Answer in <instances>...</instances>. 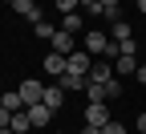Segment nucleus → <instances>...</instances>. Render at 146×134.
<instances>
[{
  "label": "nucleus",
  "instance_id": "1",
  "mask_svg": "<svg viewBox=\"0 0 146 134\" xmlns=\"http://www.w3.org/2000/svg\"><path fill=\"white\" fill-rule=\"evenodd\" d=\"M12 4V12H21L29 25H36V21H45V12H41V4H36V0H8Z\"/></svg>",
  "mask_w": 146,
  "mask_h": 134
},
{
  "label": "nucleus",
  "instance_id": "2",
  "mask_svg": "<svg viewBox=\"0 0 146 134\" xmlns=\"http://www.w3.org/2000/svg\"><path fill=\"white\" fill-rule=\"evenodd\" d=\"M110 122V102H89L85 106V126H106Z\"/></svg>",
  "mask_w": 146,
  "mask_h": 134
},
{
  "label": "nucleus",
  "instance_id": "3",
  "mask_svg": "<svg viewBox=\"0 0 146 134\" xmlns=\"http://www.w3.org/2000/svg\"><path fill=\"white\" fill-rule=\"evenodd\" d=\"M65 61H69V73H81V77H89V69H94V61H89L85 49H73Z\"/></svg>",
  "mask_w": 146,
  "mask_h": 134
},
{
  "label": "nucleus",
  "instance_id": "4",
  "mask_svg": "<svg viewBox=\"0 0 146 134\" xmlns=\"http://www.w3.org/2000/svg\"><path fill=\"white\" fill-rule=\"evenodd\" d=\"M21 98H25V110L36 106V102L45 98V85H41V81H33V77H25V81H21Z\"/></svg>",
  "mask_w": 146,
  "mask_h": 134
},
{
  "label": "nucleus",
  "instance_id": "5",
  "mask_svg": "<svg viewBox=\"0 0 146 134\" xmlns=\"http://www.w3.org/2000/svg\"><path fill=\"white\" fill-rule=\"evenodd\" d=\"M53 53H61V57H69L73 53V33H65V29H57V33H53Z\"/></svg>",
  "mask_w": 146,
  "mask_h": 134
},
{
  "label": "nucleus",
  "instance_id": "6",
  "mask_svg": "<svg viewBox=\"0 0 146 134\" xmlns=\"http://www.w3.org/2000/svg\"><path fill=\"white\" fill-rule=\"evenodd\" d=\"M41 69L49 73V77H61V73L69 69V61H65V57H61V53H49V57H45V65H41Z\"/></svg>",
  "mask_w": 146,
  "mask_h": 134
},
{
  "label": "nucleus",
  "instance_id": "7",
  "mask_svg": "<svg viewBox=\"0 0 146 134\" xmlns=\"http://www.w3.org/2000/svg\"><path fill=\"white\" fill-rule=\"evenodd\" d=\"M29 122H33V126H49V122H53V110H49L45 102H36V106H29Z\"/></svg>",
  "mask_w": 146,
  "mask_h": 134
},
{
  "label": "nucleus",
  "instance_id": "8",
  "mask_svg": "<svg viewBox=\"0 0 146 134\" xmlns=\"http://www.w3.org/2000/svg\"><path fill=\"white\" fill-rule=\"evenodd\" d=\"M85 81H89V77H81V73H69V69L57 77V85H61L65 93H73V89H85Z\"/></svg>",
  "mask_w": 146,
  "mask_h": 134
},
{
  "label": "nucleus",
  "instance_id": "9",
  "mask_svg": "<svg viewBox=\"0 0 146 134\" xmlns=\"http://www.w3.org/2000/svg\"><path fill=\"white\" fill-rule=\"evenodd\" d=\"M89 81H114V65H110V61H94V69H89Z\"/></svg>",
  "mask_w": 146,
  "mask_h": 134
},
{
  "label": "nucleus",
  "instance_id": "10",
  "mask_svg": "<svg viewBox=\"0 0 146 134\" xmlns=\"http://www.w3.org/2000/svg\"><path fill=\"white\" fill-rule=\"evenodd\" d=\"M0 106H4L8 114H16V110H25V98H21V89H4V93H0Z\"/></svg>",
  "mask_w": 146,
  "mask_h": 134
},
{
  "label": "nucleus",
  "instance_id": "11",
  "mask_svg": "<svg viewBox=\"0 0 146 134\" xmlns=\"http://www.w3.org/2000/svg\"><path fill=\"white\" fill-rule=\"evenodd\" d=\"M41 102H45L53 114H57V110H61V102H65V89H61V85H45V98H41Z\"/></svg>",
  "mask_w": 146,
  "mask_h": 134
},
{
  "label": "nucleus",
  "instance_id": "12",
  "mask_svg": "<svg viewBox=\"0 0 146 134\" xmlns=\"http://www.w3.org/2000/svg\"><path fill=\"white\" fill-rule=\"evenodd\" d=\"M8 130H12V134H29V130H33L29 110H16V114H12V122H8Z\"/></svg>",
  "mask_w": 146,
  "mask_h": 134
},
{
  "label": "nucleus",
  "instance_id": "13",
  "mask_svg": "<svg viewBox=\"0 0 146 134\" xmlns=\"http://www.w3.org/2000/svg\"><path fill=\"white\" fill-rule=\"evenodd\" d=\"M110 41L122 45V41H134V29L126 25V21H114V33H110Z\"/></svg>",
  "mask_w": 146,
  "mask_h": 134
},
{
  "label": "nucleus",
  "instance_id": "14",
  "mask_svg": "<svg viewBox=\"0 0 146 134\" xmlns=\"http://www.w3.org/2000/svg\"><path fill=\"white\" fill-rule=\"evenodd\" d=\"M85 98H89V102H110V93H106L102 81H85Z\"/></svg>",
  "mask_w": 146,
  "mask_h": 134
},
{
  "label": "nucleus",
  "instance_id": "15",
  "mask_svg": "<svg viewBox=\"0 0 146 134\" xmlns=\"http://www.w3.org/2000/svg\"><path fill=\"white\" fill-rule=\"evenodd\" d=\"M118 73H138V57H118V61H114V77H118Z\"/></svg>",
  "mask_w": 146,
  "mask_h": 134
},
{
  "label": "nucleus",
  "instance_id": "16",
  "mask_svg": "<svg viewBox=\"0 0 146 134\" xmlns=\"http://www.w3.org/2000/svg\"><path fill=\"white\" fill-rule=\"evenodd\" d=\"M61 29H65V33H73V37H77V33L85 29V21H81V12H69V16H65V21H61Z\"/></svg>",
  "mask_w": 146,
  "mask_h": 134
},
{
  "label": "nucleus",
  "instance_id": "17",
  "mask_svg": "<svg viewBox=\"0 0 146 134\" xmlns=\"http://www.w3.org/2000/svg\"><path fill=\"white\" fill-rule=\"evenodd\" d=\"M33 33H36V37H45V41H53V33H57V29H53L49 21H36V25H33Z\"/></svg>",
  "mask_w": 146,
  "mask_h": 134
},
{
  "label": "nucleus",
  "instance_id": "18",
  "mask_svg": "<svg viewBox=\"0 0 146 134\" xmlns=\"http://www.w3.org/2000/svg\"><path fill=\"white\" fill-rule=\"evenodd\" d=\"M106 93H110V102H118V98H122V81H118V77L106 81Z\"/></svg>",
  "mask_w": 146,
  "mask_h": 134
},
{
  "label": "nucleus",
  "instance_id": "19",
  "mask_svg": "<svg viewBox=\"0 0 146 134\" xmlns=\"http://www.w3.org/2000/svg\"><path fill=\"white\" fill-rule=\"evenodd\" d=\"M77 8H81L77 0H57V12H61V16H69V12H77Z\"/></svg>",
  "mask_w": 146,
  "mask_h": 134
},
{
  "label": "nucleus",
  "instance_id": "20",
  "mask_svg": "<svg viewBox=\"0 0 146 134\" xmlns=\"http://www.w3.org/2000/svg\"><path fill=\"white\" fill-rule=\"evenodd\" d=\"M102 134H126V126H122V122H114V118H110V122L102 126Z\"/></svg>",
  "mask_w": 146,
  "mask_h": 134
},
{
  "label": "nucleus",
  "instance_id": "21",
  "mask_svg": "<svg viewBox=\"0 0 146 134\" xmlns=\"http://www.w3.org/2000/svg\"><path fill=\"white\" fill-rule=\"evenodd\" d=\"M77 4H81L89 16H98V12H102V4H98V0H77Z\"/></svg>",
  "mask_w": 146,
  "mask_h": 134
},
{
  "label": "nucleus",
  "instance_id": "22",
  "mask_svg": "<svg viewBox=\"0 0 146 134\" xmlns=\"http://www.w3.org/2000/svg\"><path fill=\"white\" fill-rule=\"evenodd\" d=\"M134 126H138V134H146V114H138V122H134Z\"/></svg>",
  "mask_w": 146,
  "mask_h": 134
},
{
  "label": "nucleus",
  "instance_id": "23",
  "mask_svg": "<svg viewBox=\"0 0 146 134\" xmlns=\"http://www.w3.org/2000/svg\"><path fill=\"white\" fill-rule=\"evenodd\" d=\"M134 77H138V81L146 85V65H138V73H134Z\"/></svg>",
  "mask_w": 146,
  "mask_h": 134
},
{
  "label": "nucleus",
  "instance_id": "24",
  "mask_svg": "<svg viewBox=\"0 0 146 134\" xmlns=\"http://www.w3.org/2000/svg\"><path fill=\"white\" fill-rule=\"evenodd\" d=\"M81 134H102V126H85V130H81Z\"/></svg>",
  "mask_w": 146,
  "mask_h": 134
},
{
  "label": "nucleus",
  "instance_id": "25",
  "mask_svg": "<svg viewBox=\"0 0 146 134\" xmlns=\"http://www.w3.org/2000/svg\"><path fill=\"white\" fill-rule=\"evenodd\" d=\"M138 12H142V16H146V0H138Z\"/></svg>",
  "mask_w": 146,
  "mask_h": 134
},
{
  "label": "nucleus",
  "instance_id": "26",
  "mask_svg": "<svg viewBox=\"0 0 146 134\" xmlns=\"http://www.w3.org/2000/svg\"><path fill=\"white\" fill-rule=\"evenodd\" d=\"M0 93H4V89H0Z\"/></svg>",
  "mask_w": 146,
  "mask_h": 134
}]
</instances>
